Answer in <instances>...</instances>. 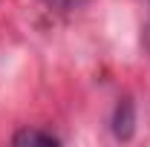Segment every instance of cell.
I'll return each instance as SVG.
<instances>
[{
  "instance_id": "1",
  "label": "cell",
  "mask_w": 150,
  "mask_h": 147,
  "mask_svg": "<svg viewBox=\"0 0 150 147\" xmlns=\"http://www.w3.org/2000/svg\"><path fill=\"white\" fill-rule=\"evenodd\" d=\"M133 121H136V115H133V104H130V101H121V104L115 107V118H112V130H115V136H118V139H130Z\"/></svg>"
},
{
  "instance_id": "2",
  "label": "cell",
  "mask_w": 150,
  "mask_h": 147,
  "mask_svg": "<svg viewBox=\"0 0 150 147\" xmlns=\"http://www.w3.org/2000/svg\"><path fill=\"white\" fill-rule=\"evenodd\" d=\"M15 144H29V147H35V144H40V147H55L58 144V139L55 136H49V133H38V130H20L18 136H15Z\"/></svg>"
}]
</instances>
